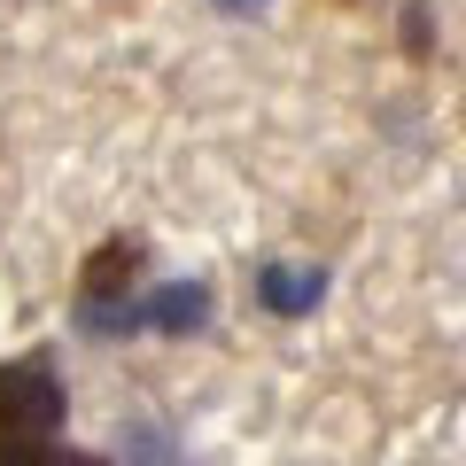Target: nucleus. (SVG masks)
<instances>
[{"label":"nucleus","mask_w":466,"mask_h":466,"mask_svg":"<svg viewBox=\"0 0 466 466\" xmlns=\"http://www.w3.org/2000/svg\"><path fill=\"white\" fill-rule=\"evenodd\" d=\"M148 272V249H140L133 233H116V241H101L94 257H86V272H78V327L86 334H140V303L148 296H133V280Z\"/></svg>","instance_id":"nucleus-1"},{"label":"nucleus","mask_w":466,"mask_h":466,"mask_svg":"<svg viewBox=\"0 0 466 466\" xmlns=\"http://www.w3.org/2000/svg\"><path fill=\"white\" fill-rule=\"evenodd\" d=\"M63 412H70L63 373H55L39 350L0 366V428H8V435H55V428H63Z\"/></svg>","instance_id":"nucleus-2"},{"label":"nucleus","mask_w":466,"mask_h":466,"mask_svg":"<svg viewBox=\"0 0 466 466\" xmlns=\"http://www.w3.org/2000/svg\"><path fill=\"white\" fill-rule=\"evenodd\" d=\"M319 296H327V265H288V257H265L257 265V303L272 319H311Z\"/></svg>","instance_id":"nucleus-3"},{"label":"nucleus","mask_w":466,"mask_h":466,"mask_svg":"<svg viewBox=\"0 0 466 466\" xmlns=\"http://www.w3.org/2000/svg\"><path fill=\"white\" fill-rule=\"evenodd\" d=\"M140 327H148V334H202V327H210V288H202V280L156 288V296L140 303Z\"/></svg>","instance_id":"nucleus-4"},{"label":"nucleus","mask_w":466,"mask_h":466,"mask_svg":"<svg viewBox=\"0 0 466 466\" xmlns=\"http://www.w3.org/2000/svg\"><path fill=\"white\" fill-rule=\"evenodd\" d=\"M0 466H109L94 451H63L55 435H8L0 428Z\"/></svg>","instance_id":"nucleus-5"},{"label":"nucleus","mask_w":466,"mask_h":466,"mask_svg":"<svg viewBox=\"0 0 466 466\" xmlns=\"http://www.w3.org/2000/svg\"><path fill=\"white\" fill-rule=\"evenodd\" d=\"M218 16H265V0H218Z\"/></svg>","instance_id":"nucleus-6"}]
</instances>
